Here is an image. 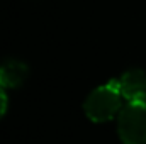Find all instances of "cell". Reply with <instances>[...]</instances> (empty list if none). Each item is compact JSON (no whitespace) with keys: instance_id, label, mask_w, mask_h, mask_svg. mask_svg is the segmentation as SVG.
<instances>
[{"instance_id":"obj_3","label":"cell","mask_w":146,"mask_h":144,"mask_svg":"<svg viewBox=\"0 0 146 144\" xmlns=\"http://www.w3.org/2000/svg\"><path fill=\"white\" fill-rule=\"evenodd\" d=\"M119 92L127 102H146V73L141 70H129L119 80Z\"/></svg>"},{"instance_id":"obj_1","label":"cell","mask_w":146,"mask_h":144,"mask_svg":"<svg viewBox=\"0 0 146 144\" xmlns=\"http://www.w3.org/2000/svg\"><path fill=\"white\" fill-rule=\"evenodd\" d=\"M122 95L119 92L117 80H110L107 85L95 88L88 98L85 100V114L94 122H106L114 119L117 112H121Z\"/></svg>"},{"instance_id":"obj_4","label":"cell","mask_w":146,"mask_h":144,"mask_svg":"<svg viewBox=\"0 0 146 144\" xmlns=\"http://www.w3.org/2000/svg\"><path fill=\"white\" fill-rule=\"evenodd\" d=\"M27 78V66L19 59H7L0 65V85L3 88H17Z\"/></svg>"},{"instance_id":"obj_2","label":"cell","mask_w":146,"mask_h":144,"mask_svg":"<svg viewBox=\"0 0 146 144\" xmlns=\"http://www.w3.org/2000/svg\"><path fill=\"white\" fill-rule=\"evenodd\" d=\"M117 132L124 144H146V102H127L121 108Z\"/></svg>"},{"instance_id":"obj_5","label":"cell","mask_w":146,"mask_h":144,"mask_svg":"<svg viewBox=\"0 0 146 144\" xmlns=\"http://www.w3.org/2000/svg\"><path fill=\"white\" fill-rule=\"evenodd\" d=\"M5 112H7V95H5L3 87L0 85V119L3 117Z\"/></svg>"}]
</instances>
